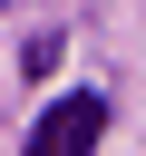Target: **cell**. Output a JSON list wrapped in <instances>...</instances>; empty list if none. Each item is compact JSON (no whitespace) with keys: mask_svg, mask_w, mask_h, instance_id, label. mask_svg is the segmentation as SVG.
I'll list each match as a JSON object with an SVG mask.
<instances>
[{"mask_svg":"<svg viewBox=\"0 0 146 156\" xmlns=\"http://www.w3.org/2000/svg\"><path fill=\"white\" fill-rule=\"evenodd\" d=\"M97 136H107V98H97V88H68V98L29 127L19 156H97Z\"/></svg>","mask_w":146,"mask_h":156,"instance_id":"6da1fadb","label":"cell"}]
</instances>
